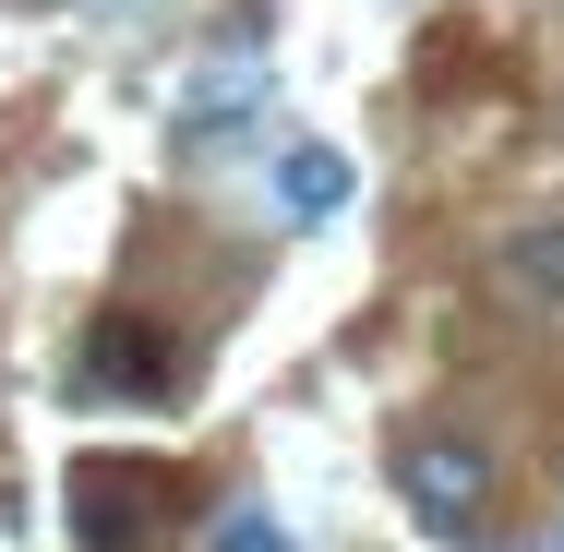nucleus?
I'll use <instances>...</instances> for the list:
<instances>
[{
    "mask_svg": "<svg viewBox=\"0 0 564 552\" xmlns=\"http://www.w3.org/2000/svg\"><path fill=\"white\" fill-rule=\"evenodd\" d=\"M492 277H505L517 301H541V313H564V228H517V240L492 252Z\"/></svg>",
    "mask_w": 564,
    "mask_h": 552,
    "instance_id": "6",
    "label": "nucleus"
},
{
    "mask_svg": "<svg viewBox=\"0 0 564 552\" xmlns=\"http://www.w3.org/2000/svg\"><path fill=\"white\" fill-rule=\"evenodd\" d=\"M397 493H409V517H421L433 541H480V517H492V456L468 433H409L397 444Z\"/></svg>",
    "mask_w": 564,
    "mask_h": 552,
    "instance_id": "1",
    "label": "nucleus"
},
{
    "mask_svg": "<svg viewBox=\"0 0 564 552\" xmlns=\"http://www.w3.org/2000/svg\"><path fill=\"white\" fill-rule=\"evenodd\" d=\"M85 397H169V336L156 325H97Z\"/></svg>",
    "mask_w": 564,
    "mask_h": 552,
    "instance_id": "3",
    "label": "nucleus"
},
{
    "mask_svg": "<svg viewBox=\"0 0 564 552\" xmlns=\"http://www.w3.org/2000/svg\"><path fill=\"white\" fill-rule=\"evenodd\" d=\"M73 529H85V552H144L156 541V480L120 468V456H85L73 468Z\"/></svg>",
    "mask_w": 564,
    "mask_h": 552,
    "instance_id": "2",
    "label": "nucleus"
},
{
    "mask_svg": "<svg viewBox=\"0 0 564 552\" xmlns=\"http://www.w3.org/2000/svg\"><path fill=\"white\" fill-rule=\"evenodd\" d=\"M205 552H289V529H276L264 505H228L217 529H205Z\"/></svg>",
    "mask_w": 564,
    "mask_h": 552,
    "instance_id": "7",
    "label": "nucleus"
},
{
    "mask_svg": "<svg viewBox=\"0 0 564 552\" xmlns=\"http://www.w3.org/2000/svg\"><path fill=\"white\" fill-rule=\"evenodd\" d=\"M553 552H564V529H553Z\"/></svg>",
    "mask_w": 564,
    "mask_h": 552,
    "instance_id": "8",
    "label": "nucleus"
},
{
    "mask_svg": "<svg viewBox=\"0 0 564 552\" xmlns=\"http://www.w3.org/2000/svg\"><path fill=\"white\" fill-rule=\"evenodd\" d=\"M276 205H289L301 228L337 217V205H348V156H337V144H289V156H276Z\"/></svg>",
    "mask_w": 564,
    "mask_h": 552,
    "instance_id": "5",
    "label": "nucleus"
},
{
    "mask_svg": "<svg viewBox=\"0 0 564 552\" xmlns=\"http://www.w3.org/2000/svg\"><path fill=\"white\" fill-rule=\"evenodd\" d=\"M252 109H264V61H217V73H193V85H181V132H193V144L240 132Z\"/></svg>",
    "mask_w": 564,
    "mask_h": 552,
    "instance_id": "4",
    "label": "nucleus"
}]
</instances>
